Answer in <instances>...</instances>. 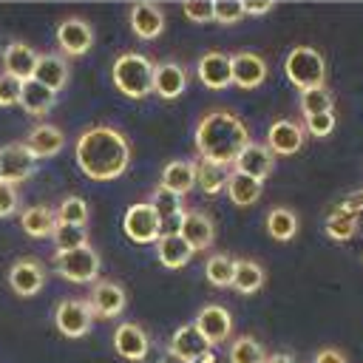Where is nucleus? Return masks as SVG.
Wrapping results in <instances>:
<instances>
[{
	"label": "nucleus",
	"mask_w": 363,
	"mask_h": 363,
	"mask_svg": "<svg viewBox=\"0 0 363 363\" xmlns=\"http://www.w3.org/2000/svg\"><path fill=\"white\" fill-rule=\"evenodd\" d=\"M130 162L128 139L111 125H94L77 139V164L88 179L111 182L125 173Z\"/></svg>",
	"instance_id": "1"
},
{
	"label": "nucleus",
	"mask_w": 363,
	"mask_h": 363,
	"mask_svg": "<svg viewBox=\"0 0 363 363\" xmlns=\"http://www.w3.org/2000/svg\"><path fill=\"white\" fill-rule=\"evenodd\" d=\"M250 142L247 125L230 113V111H213L199 119L196 125V147L201 159L216 162V164H230L241 153V147Z\"/></svg>",
	"instance_id": "2"
},
{
	"label": "nucleus",
	"mask_w": 363,
	"mask_h": 363,
	"mask_svg": "<svg viewBox=\"0 0 363 363\" xmlns=\"http://www.w3.org/2000/svg\"><path fill=\"white\" fill-rule=\"evenodd\" d=\"M111 71H113V85L130 99H142L153 91V62L139 51L119 54Z\"/></svg>",
	"instance_id": "3"
},
{
	"label": "nucleus",
	"mask_w": 363,
	"mask_h": 363,
	"mask_svg": "<svg viewBox=\"0 0 363 363\" xmlns=\"http://www.w3.org/2000/svg\"><path fill=\"white\" fill-rule=\"evenodd\" d=\"M284 71H286L289 82L298 85L301 91L315 88V85H323V77H326L323 57H320L315 48H309V45H295V48L286 54Z\"/></svg>",
	"instance_id": "4"
},
{
	"label": "nucleus",
	"mask_w": 363,
	"mask_h": 363,
	"mask_svg": "<svg viewBox=\"0 0 363 363\" xmlns=\"http://www.w3.org/2000/svg\"><path fill=\"white\" fill-rule=\"evenodd\" d=\"M57 272L74 284H91L99 275V255L94 247H79V250H68V252H57L54 255Z\"/></svg>",
	"instance_id": "5"
},
{
	"label": "nucleus",
	"mask_w": 363,
	"mask_h": 363,
	"mask_svg": "<svg viewBox=\"0 0 363 363\" xmlns=\"http://www.w3.org/2000/svg\"><path fill=\"white\" fill-rule=\"evenodd\" d=\"M122 227H125V235L136 244H150V241H159V235H162V221L147 201L130 204L125 210Z\"/></svg>",
	"instance_id": "6"
},
{
	"label": "nucleus",
	"mask_w": 363,
	"mask_h": 363,
	"mask_svg": "<svg viewBox=\"0 0 363 363\" xmlns=\"http://www.w3.org/2000/svg\"><path fill=\"white\" fill-rule=\"evenodd\" d=\"M91 320H94V312H91V306H88V301L65 298V301L57 303L54 323H57V329H60L65 337H82V335H88Z\"/></svg>",
	"instance_id": "7"
},
{
	"label": "nucleus",
	"mask_w": 363,
	"mask_h": 363,
	"mask_svg": "<svg viewBox=\"0 0 363 363\" xmlns=\"http://www.w3.org/2000/svg\"><path fill=\"white\" fill-rule=\"evenodd\" d=\"M37 156L26 147V142H9L0 147V179L9 184H17L34 173Z\"/></svg>",
	"instance_id": "8"
},
{
	"label": "nucleus",
	"mask_w": 363,
	"mask_h": 363,
	"mask_svg": "<svg viewBox=\"0 0 363 363\" xmlns=\"http://www.w3.org/2000/svg\"><path fill=\"white\" fill-rule=\"evenodd\" d=\"M167 352L176 354V357H182L184 363H201L207 354H213V352H210V343L204 340V335H201L193 323H184V326H179V329L173 332Z\"/></svg>",
	"instance_id": "9"
},
{
	"label": "nucleus",
	"mask_w": 363,
	"mask_h": 363,
	"mask_svg": "<svg viewBox=\"0 0 363 363\" xmlns=\"http://www.w3.org/2000/svg\"><path fill=\"white\" fill-rule=\"evenodd\" d=\"M193 326L204 335V340H207L210 346H216V343H224V340L230 337V332H233V318H230V312H227L224 306L210 303V306H204V309L196 315V323H193Z\"/></svg>",
	"instance_id": "10"
},
{
	"label": "nucleus",
	"mask_w": 363,
	"mask_h": 363,
	"mask_svg": "<svg viewBox=\"0 0 363 363\" xmlns=\"http://www.w3.org/2000/svg\"><path fill=\"white\" fill-rule=\"evenodd\" d=\"M9 284H11V289H14L20 298H31V295H37V292L43 289V284H45V269H43V264L34 261V258H20V261L9 269Z\"/></svg>",
	"instance_id": "11"
},
{
	"label": "nucleus",
	"mask_w": 363,
	"mask_h": 363,
	"mask_svg": "<svg viewBox=\"0 0 363 363\" xmlns=\"http://www.w3.org/2000/svg\"><path fill=\"white\" fill-rule=\"evenodd\" d=\"M88 306L96 318H116L125 309V289L113 281H96L88 295Z\"/></svg>",
	"instance_id": "12"
},
{
	"label": "nucleus",
	"mask_w": 363,
	"mask_h": 363,
	"mask_svg": "<svg viewBox=\"0 0 363 363\" xmlns=\"http://www.w3.org/2000/svg\"><path fill=\"white\" fill-rule=\"evenodd\" d=\"M57 43H60V48H62L65 54L79 57V54H85V51L91 48V43H94V28H91L85 20H79V17H65V20L57 26Z\"/></svg>",
	"instance_id": "13"
},
{
	"label": "nucleus",
	"mask_w": 363,
	"mask_h": 363,
	"mask_svg": "<svg viewBox=\"0 0 363 363\" xmlns=\"http://www.w3.org/2000/svg\"><path fill=\"white\" fill-rule=\"evenodd\" d=\"M196 71H199V79L207 88H213V91H221V88H227L233 82L230 54H224V51H207V54H201Z\"/></svg>",
	"instance_id": "14"
},
{
	"label": "nucleus",
	"mask_w": 363,
	"mask_h": 363,
	"mask_svg": "<svg viewBox=\"0 0 363 363\" xmlns=\"http://www.w3.org/2000/svg\"><path fill=\"white\" fill-rule=\"evenodd\" d=\"M147 346H150V340H147V335H145V329L139 323H119L116 326V332H113V349H116L119 357L139 363V360L147 357Z\"/></svg>",
	"instance_id": "15"
},
{
	"label": "nucleus",
	"mask_w": 363,
	"mask_h": 363,
	"mask_svg": "<svg viewBox=\"0 0 363 363\" xmlns=\"http://www.w3.org/2000/svg\"><path fill=\"white\" fill-rule=\"evenodd\" d=\"M179 235L190 244V250H207L213 244V235H216V227L210 221V216H204L201 210H184L182 216V224H179Z\"/></svg>",
	"instance_id": "16"
},
{
	"label": "nucleus",
	"mask_w": 363,
	"mask_h": 363,
	"mask_svg": "<svg viewBox=\"0 0 363 363\" xmlns=\"http://www.w3.org/2000/svg\"><path fill=\"white\" fill-rule=\"evenodd\" d=\"M303 145V128L292 119H275L267 130V147L272 153H281V156H289V153H298Z\"/></svg>",
	"instance_id": "17"
},
{
	"label": "nucleus",
	"mask_w": 363,
	"mask_h": 363,
	"mask_svg": "<svg viewBox=\"0 0 363 363\" xmlns=\"http://www.w3.org/2000/svg\"><path fill=\"white\" fill-rule=\"evenodd\" d=\"M147 204L156 210V216H159V221H162V235H164V233H179L182 216H184L182 196H176V193H170L167 187L159 184V187L153 190V196H150Z\"/></svg>",
	"instance_id": "18"
},
{
	"label": "nucleus",
	"mask_w": 363,
	"mask_h": 363,
	"mask_svg": "<svg viewBox=\"0 0 363 363\" xmlns=\"http://www.w3.org/2000/svg\"><path fill=\"white\" fill-rule=\"evenodd\" d=\"M233 65V82L238 88H258L267 79V62L252 51H238L230 57Z\"/></svg>",
	"instance_id": "19"
},
{
	"label": "nucleus",
	"mask_w": 363,
	"mask_h": 363,
	"mask_svg": "<svg viewBox=\"0 0 363 363\" xmlns=\"http://www.w3.org/2000/svg\"><path fill=\"white\" fill-rule=\"evenodd\" d=\"M235 170L238 173H247V176H252V179H261L264 182V176L272 170V164H275V159H272V150L267 147V145H258V142H247L244 147H241V153L235 156Z\"/></svg>",
	"instance_id": "20"
},
{
	"label": "nucleus",
	"mask_w": 363,
	"mask_h": 363,
	"mask_svg": "<svg viewBox=\"0 0 363 363\" xmlns=\"http://www.w3.org/2000/svg\"><path fill=\"white\" fill-rule=\"evenodd\" d=\"M37 60H40V54L31 45H26V43H9L6 51H3V68H6V74L17 77L20 82H26V79L34 77Z\"/></svg>",
	"instance_id": "21"
},
{
	"label": "nucleus",
	"mask_w": 363,
	"mask_h": 363,
	"mask_svg": "<svg viewBox=\"0 0 363 363\" xmlns=\"http://www.w3.org/2000/svg\"><path fill=\"white\" fill-rule=\"evenodd\" d=\"M130 28L142 40H153L164 28V14L153 3H133L130 6Z\"/></svg>",
	"instance_id": "22"
},
{
	"label": "nucleus",
	"mask_w": 363,
	"mask_h": 363,
	"mask_svg": "<svg viewBox=\"0 0 363 363\" xmlns=\"http://www.w3.org/2000/svg\"><path fill=\"white\" fill-rule=\"evenodd\" d=\"M187 85V74L179 62H159L153 65V91L162 99H176Z\"/></svg>",
	"instance_id": "23"
},
{
	"label": "nucleus",
	"mask_w": 363,
	"mask_h": 363,
	"mask_svg": "<svg viewBox=\"0 0 363 363\" xmlns=\"http://www.w3.org/2000/svg\"><path fill=\"white\" fill-rule=\"evenodd\" d=\"M162 187H167L170 193L176 196H184L187 190H193L196 184V162H187V159H173L164 164L162 170Z\"/></svg>",
	"instance_id": "24"
},
{
	"label": "nucleus",
	"mask_w": 363,
	"mask_h": 363,
	"mask_svg": "<svg viewBox=\"0 0 363 363\" xmlns=\"http://www.w3.org/2000/svg\"><path fill=\"white\" fill-rule=\"evenodd\" d=\"M31 79H37L40 85H45L48 91L57 94L65 85V79H68V62L62 57H57V54H40Z\"/></svg>",
	"instance_id": "25"
},
{
	"label": "nucleus",
	"mask_w": 363,
	"mask_h": 363,
	"mask_svg": "<svg viewBox=\"0 0 363 363\" xmlns=\"http://www.w3.org/2000/svg\"><path fill=\"white\" fill-rule=\"evenodd\" d=\"M156 252H159V261H162L167 269H179V267H184V264L193 258L190 244H187L179 233H164V235H159Z\"/></svg>",
	"instance_id": "26"
},
{
	"label": "nucleus",
	"mask_w": 363,
	"mask_h": 363,
	"mask_svg": "<svg viewBox=\"0 0 363 363\" xmlns=\"http://www.w3.org/2000/svg\"><path fill=\"white\" fill-rule=\"evenodd\" d=\"M62 145H65L62 130H60L57 125H48V122L37 125V128L28 133V139H26V147H28L34 156H54Z\"/></svg>",
	"instance_id": "27"
},
{
	"label": "nucleus",
	"mask_w": 363,
	"mask_h": 363,
	"mask_svg": "<svg viewBox=\"0 0 363 363\" xmlns=\"http://www.w3.org/2000/svg\"><path fill=\"white\" fill-rule=\"evenodd\" d=\"M261 187H264V182H261V179H252V176H247V173L233 170V173L227 176V193H230V199H233L238 207L255 204V201L261 199Z\"/></svg>",
	"instance_id": "28"
},
{
	"label": "nucleus",
	"mask_w": 363,
	"mask_h": 363,
	"mask_svg": "<svg viewBox=\"0 0 363 363\" xmlns=\"http://www.w3.org/2000/svg\"><path fill=\"white\" fill-rule=\"evenodd\" d=\"M20 224H23V230H26L28 235H34V238H45V235H51L54 227H57V213H54L51 207L37 204V207L23 210Z\"/></svg>",
	"instance_id": "29"
},
{
	"label": "nucleus",
	"mask_w": 363,
	"mask_h": 363,
	"mask_svg": "<svg viewBox=\"0 0 363 363\" xmlns=\"http://www.w3.org/2000/svg\"><path fill=\"white\" fill-rule=\"evenodd\" d=\"M28 113L40 116L54 105V91H48L45 85H40L37 79H26L20 88V99H17Z\"/></svg>",
	"instance_id": "30"
},
{
	"label": "nucleus",
	"mask_w": 363,
	"mask_h": 363,
	"mask_svg": "<svg viewBox=\"0 0 363 363\" xmlns=\"http://www.w3.org/2000/svg\"><path fill=\"white\" fill-rule=\"evenodd\" d=\"M267 233L275 241H289L298 233V216L289 207H272L267 213Z\"/></svg>",
	"instance_id": "31"
},
{
	"label": "nucleus",
	"mask_w": 363,
	"mask_h": 363,
	"mask_svg": "<svg viewBox=\"0 0 363 363\" xmlns=\"http://www.w3.org/2000/svg\"><path fill=\"white\" fill-rule=\"evenodd\" d=\"M264 286V269L255 261H235L233 272V289L241 295H252Z\"/></svg>",
	"instance_id": "32"
},
{
	"label": "nucleus",
	"mask_w": 363,
	"mask_h": 363,
	"mask_svg": "<svg viewBox=\"0 0 363 363\" xmlns=\"http://www.w3.org/2000/svg\"><path fill=\"white\" fill-rule=\"evenodd\" d=\"M196 184H199L207 196H216L221 187H227V173H224L221 164L201 159V162H196Z\"/></svg>",
	"instance_id": "33"
},
{
	"label": "nucleus",
	"mask_w": 363,
	"mask_h": 363,
	"mask_svg": "<svg viewBox=\"0 0 363 363\" xmlns=\"http://www.w3.org/2000/svg\"><path fill=\"white\" fill-rule=\"evenodd\" d=\"M51 238H54L57 252L79 250V247H85V244H88V233H85V227H82V224H62V221H57V227H54Z\"/></svg>",
	"instance_id": "34"
},
{
	"label": "nucleus",
	"mask_w": 363,
	"mask_h": 363,
	"mask_svg": "<svg viewBox=\"0 0 363 363\" xmlns=\"http://www.w3.org/2000/svg\"><path fill=\"white\" fill-rule=\"evenodd\" d=\"M233 272H235V258H230L224 252L210 255L204 264V275L213 286H233Z\"/></svg>",
	"instance_id": "35"
},
{
	"label": "nucleus",
	"mask_w": 363,
	"mask_h": 363,
	"mask_svg": "<svg viewBox=\"0 0 363 363\" xmlns=\"http://www.w3.org/2000/svg\"><path fill=\"white\" fill-rule=\"evenodd\" d=\"M264 360H267V352L255 337L241 335L230 343V363H264Z\"/></svg>",
	"instance_id": "36"
},
{
	"label": "nucleus",
	"mask_w": 363,
	"mask_h": 363,
	"mask_svg": "<svg viewBox=\"0 0 363 363\" xmlns=\"http://www.w3.org/2000/svg\"><path fill=\"white\" fill-rule=\"evenodd\" d=\"M332 105H335V96H332V91L326 85H315V88L301 91V111H303V116L332 111Z\"/></svg>",
	"instance_id": "37"
},
{
	"label": "nucleus",
	"mask_w": 363,
	"mask_h": 363,
	"mask_svg": "<svg viewBox=\"0 0 363 363\" xmlns=\"http://www.w3.org/2000/svg\"><path fill=\"white\" fill-rule=\"evenodd\" d=\"M57 221H62V224H82L85 227V221H88V204H85V199L65 196L60 201V207H57Z\"/></svg>",
	"instance_id": "38"
},
{
	"label": "nucleus",
	"mask_w": 363,
	"mask_h": 363,
	"mask_svg": "<svg viewBox=\"0 0 363 363\" xmlns=\"http://www.w3.org/2000/svg\"><path fill=\"white\" fill-rule=\"evenodd\" d=\"M326 233L335 238V241H346L357 233V216H349V213H340L335 210L329 218H326Z\"/></svg>",
	"instance_id": "39"
},
{
	"label": "nucleus",
	"mask_w": 363,
	"mask_h": 363,
	"mask_svg": "<svg viewBox=\"0 0 363 363\" xmlns=\"http://www.w3.org/2000/svg\"><path fill=\"white\" fill-rule=\"evenodd\" d=\"M244 17L241 0H216L213 3V20L218 23H238Z\"/></svg>",
	"instance_id": "40"
},
{
	"label": "nucleus",
	"mask_w": 363,
	"mask_h": 363,
	"mask_svg": "<svg viewBox=\"0 0 363 363\" xmlns=\"http://www.w3.org/2000/svg\"><path fill=\"white\" fill-rule=\"evenodd\" d=\"M332 128H335V113H332V111L306 116V130H309L312 136H329Z\"/></svg>",
	"instance_id": "41"
},
{
	"label": "nucleus",
	"mask_w": 363,
	"mask_h": 363,
	"mask_svg": "<svg viewBox=\"0 0 363 363\" xmlns=\"http://www.w3.org/2000/svg\"><path fill=\"white\" fill-rule=\"evenodd\" d=\"M20 88H23V82L17 79V77H11V74H0V105L6 108V105H14L17 99H20Z\"/></svg>",
	"instance_id": "42"
},
{
	"label": "nucleus",
	"mask_w": 363,
	"mask_h": 363,
	"mask_svg": "<svg viewBox=\"0 0 363 363\" xmlns=\"http://www.w3.org/2000/svg\"><path fill=\"white\" fill-rule=\"evenodd\" d=\"M184 14L193 20V23H207L213 20V0H184Z\"/></svg>",
	"instance_id": "43"
},
{
	"label": "nucleus",
	"mask_w": 363,
	"mask_h": 363,
	"mask_svg": "<svg viewBox=\"0 0 363 363\" xmlns=\"http://www.w3.org/2000/svg\"><path fill=\"white\" fill-rule=\"evenodd\" d=\"M17 210V187L0 179V218L11 216Z\"/></svg>",
	"instance_id": "44"
},
{
	"label": "nucleus",
	"mask_w": 363,
	"mask_h": 363,
	"mask_svg": "<svg viewBox=\"0 0 363 363\" xmlns=\"http://www.w3.org/2000/svg\"><path fill=\"white\" fill-rule=\"evenodd\" d=\"M337 210H340V213H349V216H357V213L363 210V190H354V193L343 196L340 204H337Z\"/></svg>",
	"instance_id": "45"
},
{
	"label": "nucleus",
	"mask_w": 363,
	"mask_h": 363,
	"mask_svg": "<svg viewBox=\"0 0 363 363\" xmlns=\"http://www.w3.org/2000/svg\"><path fill=\"white\" fill-rule=\"evenodd\" d=\"M241 6H244V14H264V11H269L275 3H272V0H241Z\"/></svg>",
	"instance_id": "46"
},
{
	"label": "nucleus",
	"mask_w": 363,
	"mask_h": 363,
	"mask_svg": "<svg viewBox=\"0 0 363 363\" xmlns=\"http://www.w3.org/2000/svg\"><path fill=\"white\" fill-rule=\"evenodd\" d=\"M312 363H346V357H343L337 349H320Z\"/></svg>",
	"instance_id": "47"
},
{
	"label": "nucleus",
	"mask_w": 363,
	"mask_h": 363,
	"mask_svg": "<svg viewBox=\"0 0 363 363\" xmlns=\"http://www.w3.org/2000/svg\"><path fill=\"white\" fill-rule=\"evenodd\" d=\"M264 363H295V357H292V354H272V357H267Z\"/></svg>",
	"instance_id": "48"
},
{
	"label": "nucleus",
	"mask_w": 363,
	"mask_h": 363,
	"mask_svg": "<svg viewBox=\"0 0 363 363\" xmlns=\"http://www.w3.org/2000/svg\"><path fill=\"white\" fill-rule=\"evenodd\" d=\"M159 363H184V360H182V357H176V354H170V352H167V354H164V357H162V360H159Z\"/></svg>",
	"instance_id": "49"
}]
</instances>
